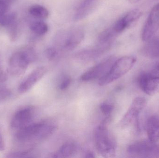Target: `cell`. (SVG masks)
Listing matches in <instances>:
<instances>
[{
  "instance_id": "cell-1",
  "label": "cell",
  "mask_w": 159,
  "mask_h": 158,
  "mask_svg": "<svg viewBox=\"0 0 159 158\" xmlns=\"http://www.w3.org/2000/svg\"><path fill=\"white\" fill-rule=\"evenodd\" d=\"M109 118L106 117L96 128L94 132L95 146L99 154L104 157H112L116 150V143L108 130L107 124Z\"/></svg>"
},
{
  "instance_id": "cell-2",
  "label": "cell",
  "mask_w": 159,
  "mask_h": 158,
  "mask_svg": "<svg viewBox=\"0 0 159 158\" xmlns=\"http://www.w3.org/2000/svg\"><path fill=\"white\" fill-rule=\"evenodd\" d=\"M53 124L45 122L31 123L19 130L16 138L20 143H29L47 138L55 131Z\"/></svg>"
},
{
  "instance_id": "cell-3",
  "label": "cell",
  "mask_w": 159,
  "mask_h": 158,
  "mask_svg": "<svg viewBox=\"0 0 159 158\" xmlns=\"http://www.w3.org/2000/svg\"><path fill=\"white\" fill-rule=\"evenodd\" d=\"M136 61L134 57L130 56L122 57L116 60L108 71L99 79V84L104 86L118 79L131 69Z\"/></svg>"
},
{
  "instance_id": "cell-4",
  "label": "cell",
  "mask_w": 159,
  "mask_h": 158,
  "mask_svg": "<svg viewBox=\"0 0 159 158\" xmlns=\"http://www.w3.org/2000/svg\"><path fill=\"white\" fill-rule=\"evenodd\" d=\"M35 59V53L30 48L16 52L9 59V72L16 77L21 76L25 73L29 64Z\"/></svg>"
},
{
  "instance_id": "cell-5",
  "label": "cell",
  "mask_w": 159,
  "mask_h": 158,
  "mask_svg": "<svg viewBox=\"0 0 159 158\" xmlns=\"http://www.w3.org/2000/svg\"><path fill=\"white\" fill-rule=\"evenodd\" d=\"M127 152L134 157L159 158V146L150 140L139 141L130 145Z\"/></svg>"
},
{
  "instance_id": "cell-6",
  "label": "cell",
  "mask_w": 159,
  "mask_h": 158,
  "mask_svg": "<svg viewBox=\"0 0 159 158\" xmlns=\"http://www.w3.org/2000/svg\"><path fill=\"white\" fill-rule=\"evenodd\" d=\"M159 28V2L150 11L142 32L143 41L147 42L152 38Z\"/></svg>"
},
{
  "instance_id": "cell-7",
  "label": "cell",
  "mask_w": 159,
  "mask_h": 158,
  "mask_svg": "<svg viewBox=\"0 0 159 158\" xmlns=\"http://www.w3.org/2000/svg\"><path fill=\"white\" fill-rule=\"evenodd\" d=\"M147 101L144 97H137L134 98L128 111L120 121V126L127 127L134 121H137L140 113L145 107Z\"/></svg>"
},
{
  "instance_id": "cell-8",
  "label": "cell",
  "mask_w": 159,
  "mask_h": 158,
  "mask_svg": "<svg viewBox=\"0 0 159 158\" xmlns=\"http://www.w3.org/2000/svg\"><path fill=\"white\" fill-rule=\"evenodd\" d=\"M115 61L113 57L103 61L83 73L80 76V79L83 81H89L101 79L110 69Z\"/></svg>"
},
{
  "instance_id": "cell-9",
  "label": "cell",
  "mask_w": 159,
  "mask_h": 158,
  "mask_svg": "<svg viewBox=\"0 0 159 158\" xmlns=\"http://www.w3.org/2000/svg\"><path fill=\"white\" fill-rule=\"evenodd\" d=\"M34 109L31 106L26 107L18 110L11 121V127L14 129H22L31 123L34 116Z\"/></svg>"
},
{
  "instance_id": "cell-10",
  "label": "cell",
  "mask_w": 159,
  "mask_h": 158,
  "mask_svg": "<svg viewBox=\"0 0 159 158\" xmlns=\"http://www.w3.org/2000/svg\"><path fill=\"white\" fill-rule=\"evenodd\" d=\"M137 83L141 90L148 95L159 93V79L151 77L148 72L140 73L137 78Z\"/></svg>"
},
{
  "instance_id": "cell-11",
  "label": "cell",
  "mask_w": 159,
  "mask_h": 158,
  "mask_svg": "<svg viewBox=\"0 0 159 158\" xmlns=\"http://www.w3.org/2000/svg\"><path fill=\"white\" fill-rule=\"evenodd\" d=\"M143 15V13L139 9H134L128 12L115 23L113 27L116 33H120L127 28L135 23Z\"/></svg>"
},
{
  "instance_id": "cell-12",
  "label": "cell",
  "mask_w": 159,
  "mask_h": 158,
  "mask_svg": "<svg viewBox=\"0 0 159 158\" xmlns=\"http://www.w3.org/2000/svg\"><path fill=\"white\" fill-rule=\"evenodd\" d=\"M47 70L46 68L43 66L35 69L21 83L19 86V92L25 93L30 90L44 76Z\"/></svg>"
},
{
  "instance_id": "cell-13",
  "label": "cell",
  "mask_w": 159,
  "mask_h": 158,
  "mask_svg": "<svg viewBox=\"0 0 159 158\" xmlns=\"http://www.w3.org/2000/svg\"><path fill=\"white\" fill-rule=\"evenodd\" d=\"M142 48V53L145 56L151 58H159V37L151 38L146 42Z\"/></svg>"
},
{
  "instance_id": "cell-14",
  "label": "cell",
  "mask_w": 159,
  "mask_h": 158,
  "mask_svg": "<svg viewBox=\"0 0 159 158\" xmlns=\"http://www.w3.org/2000/svg\"><path fill=\"white\" fill-rule=\"evenodd\" d=\"M84 32L81 30L74 31L68 35L64 41V47L67 50H73L82 42Z\"/></svg>"
},
{
  "instance_id": "cell-15",
  "label": "cell",
  "mask_w": 159,
  "mask_h": 158,
  "mask_svg": "<svg viewBox=\"0 0 159 158\" xmlns=\"http://www.w3.org/2000/svg\"><path fill=\"white\" fill-rule=\"evenodd\" d=\"M147 132L148 139L151 142L157 143L159 141V118L152 116L147 123Z\"/></svg>"
},
{
  "instance_id": "cell-16",
  "label": "cell",
  "mask_w": 159,
  "mask_h": 158,
  "mask_svg": "<svg viewBox=\"0 0 159 158\" xmlns=\"http://www.w3.org/2000/svg\"><path fill=\"white\" fill-rule=\"evenodd\" d=\"M96 0H83L80 4L74 16L76 21L84 18L93 8Z\"/></svg>"
},
{
  "instance_id": "cell-17",
  "label": "cell",
  "mask_w": 159,
  "mask_h": 158,
  "mask_svg": "<svg viewBox=\"0 0 159 158\" xmlns=\"http://www.w3.org/2000/svg\"><path fill=\"white\" fill-rule=\"evenodd\" d=\"M77 150V146L75 144L72 143H66L53 155V157H71L75 155Z\"/></svg>"
},
{
  "instance_id": "cell-18",
  "label": "cell",
  "mask_w": 159,
  "mask_h": 158,
  "mask_svg": "<svg viewBox=\"0 0 159 158\" xmlns=\"http://www.w3.org/2000/svg\"><path fill=\"white\" fill-rule=\"evenodd\" d=\"M29 12L33 16L38 19L47 18L49 15V12L46 7L38 4L30 6Z\"/></svg>"
},
{
  "instance_id": "cell-19",
  "label": "cell",
  "mask_w": 159,
  "mask_h": 158,
  "mask_svg": "<svg viewBox=\"0 0 159 158\" xmlns=\"http://www.w3.org/2000/svg\"><path fill=\"white\" fill-rule=\"evenodd\" d=\"M17 15L15 12L4 14L0 17V26L9 28L16 23Z\"/></svg>"
},
{
  "instance_id": "cell-20",
  "label": "cell",
  "mask_w": 159,
  "mask_h": 158,
  "mask_svg": "<svg viewBox=\"0 0 159 158\" xmlns=\"http://www.w3.org/2000/svg\"><path fill=\"white\" fill-rule=\"evenodd\" d=\"M30 28L34 33L40 35L45 34L48 30L47 24L42 21L32 22L30 25Z\"/></svg>"
},
{
  "instance_id": "cell-21",
  "label": "cell",
  "mask_w": 159,
  "mask_h": 158,
  "mask_svg": "<svg viewBox=\"0 0 159 158\" xmlns=\"http://www.w3.org/2000/svg\"><path fill=\"white\" fill-rule=\"evenodd\" d=\"M100 109L106 117H110L114 110V106L110 103H103L100 105Z\"/></svg>"
},
{
  "instance_id": "cell-22",
  "label": "cell",
  "mask_w": 159,
  "mask_h": 158,
  "mask_svg": "<svg viewBox=\"0 0 159 158\" xmlns=\"http://www.w3.org/2000/svg\"><path fill=\"white\" fill-rule=\"evenodd\" d=\"M13 0H0V17L6 13Z\"/></svg>"
},
{
  "instance_id": "cell-23",
  "label": "cell",
  "mask_w": 159,
  "mask_h": 158,
  "mask_svg": "<svg viewBox=\"0 0 159 158\" xmlns=\"http://www.w3.org/2000/svg\"><path fill=\"white\" fill-rule=\"evenodd\" d=\"M31 150H27L23 152H16L13 154H10L8 157L9 158H21L29 157L30 155H31Z\"/></svg>"
},
{
  "instance_id": "cell-24",
  "label": "cell",
  "mask_w": 159,
  "mask_h": 158,
  "mask_svg": "<svg viewBox=\"0 0 159 158\" xmlns=\"http://www.w3.org/2000/svg\"><path fill=\"white\" fill-rule=\"evenodd\" d=\"M45 54L48 59L52 60L56 58L57 55V52L55 48L50 47L46 50Z\"/></svg>"
},
{
  "instance_id": "cell-25",
  "label": "cell",
  "mask_w": 159,
  "mask_h": 158,
  "mask_svg": "<svg viewBox=\"0 0 159 158\" xmlns=\"http://www.w3.org/2000/svg\"><path fill=\"white\" fill-rule=\"evenodd\" d=\"M8 29H9L10 38H11V40L14 41V40H15V39L16 38L17 35L18 29L17 22L11 26V27H9Z\"/></svg>"
},
{
  "instance_id": "cell-26",
  "label": "cell",
  "mask_w": 159,
  "mask_h": 158,
  "mask_svg": "<svg viewBox=\"0 0 159 158\" xmlns=\"http://www.w3.org/2000/svg\"><path fill=\"white\" fill-rule=\"evenodd\" d=\"M71 82V79L70 77H67L64 78L61 81V83L60 84V89L61 91L66 90L70 85Z\"/></svg>"
},
{
  "instance_id": "cell-27",
  "label": "cell",
  "mask_w": 159,
  "mask_h": 158,
  "mask_svg": "<svg viewBox=\"0 0 159 158\" xmlns=\"http://www.w3.org/2000/svg\"><path fill=\"white\" fill-rule=\"evenodd\" d=\"M148 73L153 78L159 79V62Z\"/></svg>"
},
{
  "instance_id": "cell-28",
  "label": "cell",
  "mask_w": 159,
  "mask_h": 158,
  "mask_svg": "<svg viewBox=\"0 0 159 158\" xmlns=\"http://www.w3.org/2000/svg\"><path fill=\"white\" fill-rule=\"evenodd\" d=\"M7 75L4 71H1L0 72V82L3 83L7 79Z\"/></svg>"
},
{
  "instance_id": "cell-29",
  "label": "cell",
  "mask_w": 159,
  "mask_h": 158,
  "mask_svg": "<svg viewBox=\"0 0 159 158\" xmlns=\"http://www.w3.org/2000/svg\"><path fill=\"white\" fill-rule=\"evenodd\" d=\"M5 144L2 135L0 134V151H3L5 150Z\"/></svg>"
},
{
  "instance_id": "cell-30",
  "label": "cell",
  "mask_w": 159,
  "mask_h": 158,
  "mask_svg": "<svg viewBox=\"0 0 159 158\" xmlns=\"http://www.w3.org/2000/svg\"><path fill=\"white\" fill-rule=\"evenodd\" d=\"M85 157L86 158H93L94 157V156L92 152L89 151V152H87L86 153V156Z\"/></svg>"
},
{
  "instance_id": "cell-31",
  "label": "cell",
  "mask_w": 159,
  "mask_h": 158,
  "mask_svg": "<svg viewBox=\"0 0 159 158\" xmlns=\"http://www.w3.org/2000/svg\"><path fill=\"white\" fill-rule=\"evenodd\" d=\"M132 4H135L139 2L140 1H142V0H128Z\"/></svg>"
}]
</instances>
